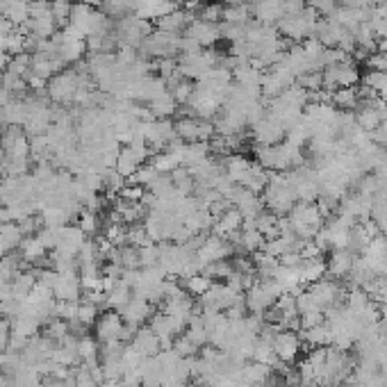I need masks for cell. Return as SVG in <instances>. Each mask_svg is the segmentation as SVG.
Listing matches in <instances>:
<instances>
[{
	"label": "cell",
	"mask_w": 387,
	"mask_h": 387,
	"mask_svg": "<svg viewBox=\"0 0 387 387\" xmlns=\"http://www.w3.org/2000/svg\"><path fill=\"white\" fill-rule=\"evenodd\" d=\"M264 200V210L274 212L276 217H288L290 210L298 203L288 174H271L267 187L260 194Z\"/></svg>",
	"instance_id": "1"
},
{
	"label": "cell",
	"mask_w": 387,
	"mask_h": 387,
	"mask_svg": "<svg viewBox=\"0 0 387 387\" xmlns=\"http://www.w3.org/2000/svg\"><path fill=\"white\" fill-rule=\"evenodd\" d=\"M153 27V21L141 19L137 14H128V16L114 21V39H117L119 48H139L155 32Z\"/></svg>",
	"instance_id": "2"
},
{
	"label": "cell",
	"mask_w": 387,
	"mask_h": 387,
	"mask_svg": "<svg viewBox=\"0 0 387 387\" xmlns=\"http://www.w3.org/2000/svg\"><path fill=\"white\" fill-rule=\"evenodd\" d=\"M319 14L312 7H305L296 14H285V16L276 23V30L281 37H285L292 44H301L312 37V27L317 25Z\"/></svg>",
	"instance_id": "3"
},
{
	"label": "cell",
	"mask_w": 387,
	"mask_h": 387,
	"mask_svg": "<svg viewBox=\"0 0 387 387\" xmlns=\"http://www.w3.org/2000/svg\"><path fill=\"white\" fill-rule=\"evenodd\" d=\"M324 87L326 91H338L342 87H355L357 82H360V71L355 69V62L353 57H349L347 62H340V64H331V67H326L324 71Z\"/></svg>",
	"instance_id": "4"
},
{
	"label": "cell",
	"mask_w": 387,
	"mask_h": 387,
	"mask_svg": "<svg viewBox=\"0 0 387 387\" xmlns=\"http://www.w3.org/2000/svg\"><path fill=\"white\" fill-rule=\"evenodd\" d=\"M53 48H55V55L60 57V62L67 67V64H73V62H80L82 55L87 53V41L75 37L73 32H69L67 27L64 30H57L53 37Z\"/></svg>",
	"instance_id": "5"
},
{
	"label": "cell",
	"mask_w": 387,
	"mask_h": 387,
	"mask_svg": "<svg viewBox=\"0 0 387 387\" xmlns=\"http://www.w3.org/2000/svg\"><path fill=\"white\" fill-rule=\"evenodd\" d=\"M148 328L157 335V338H160L162 349H171L178 335H183L185 331H187V324L180 319H176V317H171V314H167V312L157 310L153 317L148 319Z\"/></svg>",
	"instance_id": "6"
},
{
	"label": "cell",
	"mask_w": 387,
	"mask_h": 387,
	"mask_svg": "<svg viewBox=\"0 0 387 387\" xmlns=\"http://www.w3.org/2000/svg\"><path fill=\"white\" fill-rule=\"evenodd\" d=\"M176 134L185 144H194V141H210L214 137V126L212 121L198 119V117H180L174 121Z\"/></svg>",
	"instance_id": "7"
},
{
	"label": "cell",
	"mask_w": 387,
	"mask_h": 387,
	"mask_svg": "<svg viewBox=\"0 0 387 387\" xmlns=\"http://www.w3.org/2000/svg\"><path fill=\"white\" fill-rule=\"evenodd\" d=\"M196 255H198V260L203 262V269H205V264H210V262H219V260L233 257V242L221 237V235L207 233Z\"/></svg>",
	"instance_id": "8"
},
{
	"label": "cell",
	"mask_w": 387,
	"mask_h": 387,
	"mask_svg": "<svg viewBox=\"0 0 387 387\" xmlns=\"http://www.w3.org/2000/svg\"><path fill=\"white\" fill-rule=\"evenodd\" d=\"M124 319H121L119 312L114 310H105L98 314L96 324H94V333H96V340L100 344H107V342H119L121 338V331H124Z\"/></svg>",
	"instance_id": "9"
},
{
	"label": "cell",
	"mask_w": 387,
	"mask_h": 387,
	"mask_svg": "<svg viewBox=\"0 0 387 387\" xmlns=\"http://www.w3.org/2000/svg\"><path fill=\"white\" fill-rule=\"evenodd\" d=\"M269 178H271V174H269L267 169L260 167V164H257L255 160H250L248 167L244 169V171H239V174L233 178V183L239 185V187H244V189H248V191L262 194L264 187H267Z\"/></svg>",
	"instance_id": "10"
},
{
	"label": "cell",
	"mask_w": 387,
	"mask_h": 387,
	"mask_svg": "<svg viewBox=\"0 0 387 387\" xmlns=\"http://www.w3.org/2000/svg\"><path fill=\"white\" fill-rule=\"evenodd\" d=\"M301 349H303V340L298 333L294 331H278L274 338V353L278 355V360L294 364V360L298 357Z\"/></svg>",
	"instance_id": "11"
},
{
	"label": "cell",
	"mask_w": 387,
	"mask_h": 387,
	"mask_svg": "<svg viewBox=\"0 0 387 387\" xmlns=\"http://www.w3.org/2000/svg\"><path fill=\"white\" fill-rule=\"evenodd\" d=\"M183 37L196 41L200 48H212V46L221 39V34H219V23H207V21L194 19L191 23L187 25V30H185Z\"/></svg>",
	"instance_id": "12"
},
{
	"label": "cell",
	"mask_w": 387,
	"mask_h": 387,
	"mask_svg": "<svg viewBox=\"0 0 387 387\" xmlns=\"http://www.w3.org/2000/svg\"><path fill=\"white\" fill-rule=\"evenodd\" d=\"M248 10L253 14V19L264 25H276L285 16L283 0H250Z\"/></svg>",
	"instance_id": "13"
},
{
	"label": "cell",
	"mask_w": 387,
	"mask_h": 387,
	"mask_svg": "<svg viewBox=\"0 0 387 387\" xmlns=\"http://www.w3.org/2000/svg\"><path fill=\"white\" fill-rule=\"evenodd\" d=\"M196 19L189 10H180V7H176L174 12L164 14V16H160L157 21H153L155 30L160 32H167V34H185V30H187V25L191 23V21Z\"/></svg>",
	"instance_id": "14"
},
{
	"label": "cell",
	"mask_w": 387,
	"mask_h": 387,
	"mask_svg": "<svg viewBox=\"0 0 387 387\" xmlns=\"http://www.w3.org/2000/svg\"><path fill=\"white\" fill-rule=\"evenodd\" d=\"M153 314H155V307L150 301L132 296V301L124 307V312H121V319H124V324H128V326L139 328V326H144Z\"/></svg>",
	"instance_id": "15"
},
{
	"label": "cell",
	"mask_w": 387,
	"mask_h": 387,
	"mask_svg": "<svg viewBox=\"0 0 387 387\" xmlns=\"http://www.w3.org/2000/svg\"><path fill=\"white\" fill-rule=\"evenodd\" d=\"M353 262H355V255H351L347 248H333L331 257L326 260V276L340 283L349 276Z\"/></svg>",
	"instance_id": "16"
},
{
	"label": "cell",
	"mask_w": 387,
	"mask_h": 387,
	"mask_svg": "<svg viewBox=\"0 0 387 387\" xmlns=\"http://www.w3.org/2000/svg\"><path fill=\"white\" fill-rule=\"evenodd\" d=\"M53 294L57 301H80L82 296V283L78 271H69V274L57 276V283L53 288Z\"/></svg>",
	"instance_id": "17"
},
{
	"label": "cell",
	"mask_w": 387,
	"mask_h": 387,
	"mask_svg": "<svg viewBox=\"0 0 387 387\" xmlns=\"http://www.w3.org/2000/svg\"><path fill=\"white\" fill-rule=\"evenodd\" d=\"M64 69V64L60 62V57L55 53H32L30 62V73L41 78V80H50L53 75H57Z\"/></svg>",
	"instance_id": "18"
},
{
	"label": "cell",
	"mask_w": 387,
	"mask_h": 387,
	"mask_svg": "<svg viewBox=\"0 0 387 387\" xmlns=\"http://www.w3.org/2000/svg\"><path fill=\"white\" fill-rule=\"evenodd\" d=\"M130 347L137 351L141 357H155L162 351V342L148 326H139L137 331H134Z\"/></svg>",
	"instance_id": "19"
},
{
	"label": "cell",
	"mask_w": 387,
	"mask_h": 387,
	"mask_svg": "<svg viewBox=\"0 0 387 387\" xmlns=\"http://www.w3.org/2000/svg\"><path fill=\"white\" fill-rule=\"evenodd\" d=\"M242 224H244L242 214L235 210V207H228V210H224L221 214H217V217H214L212 233L214 235H221V237H226V239H231L235 233L242 231Z\"/></svg>",
	"instance_id": "20"
},
{
	"label": "cell",
	"mask_w": 387,
	"mask_h": 387,
	"mask_svg": "<svg viewBox=\"0 0 387 387\" xmlns=\"http://www.w3.org/2000/svg\"><path fill=\"white\" fill-rule=\"evenodd\" d=\"M84 242H87V235L82 233L80 226H64V228H60V239H57L55 250H62V253H69V255H78Z\"/></svg>",
	"instance_id": "21"
},
{
	"label": "cell",
	"mask_w": 387,
	"mask_h": 387,
	"mask_svg": "<svg viewBox=\"0 0 387 387\" xmlns=\"http://www.w3.org/2000/svg\"><path fill=\"white\" fill-rule=\"evenodd\" d=\"M176 7V0H134V14L148 21H157L164 14L174 12Z\"/></svg>",
	"instance_id": "22"
},
{
	"label": "cell",
	"mask_w": 387,
	"mask_h": 387,
	"mask_svg": "<svg viewBox=\"0 0 387 387\" xmlns=\"http://www.w3.org/2000/svg\"><path fill=\"white\" fill-rule=\"evenodd\" d=\"M183 224L189 228L194 235H200V233H210V228L214 226V214L210 212V207L205 205H198L196 210L189 212L187 217L183 219Z\"/></svg>",
	"instance_id": "23"
},
{
	"label": "cell",
	"mask_w": 387,
	"mask_h": 387,
	"mask_svg": "<svg viewBox=\"0 0 387 387\" xmlns=\"http://www.w3.org/2000/svg\"><path fill=\"white\" fill-rule=\"evenodd\" d=\"M269 371H271V367H267V364H262V362H257V360H248L242 367L239 381L246 385V387H264Z\"/></svg>",
	"instance_id": "24"
},
{
	"label": "cell",
	"mask_w": 387,
	"mask_h": 387,
	"mask_svg": "<svg viewBox=\"0 0 387 387\" xmlns=\"http://www.w3.org/2000/svg\"><path fill=\"white\" fill-rule=\"evenodd\" d=\"M326 276V260L324 257H305L303 264L298 267V278H301V285H312L321 281V278Z\"/></svg>",
	"instance_id": "25"
},
{
	"label": "cell",
	"mask_w": 387,
	"mask_h": 387,
	"mask_svg": "<svg viewBox=\"0 0 387 387\" xmlns=\"http://www.w3.org/2000/svg\"><path fill=\"white\" fill-rule=\"evenodd\" d=\"M212 155L210 144L207 141H194V144H185L180 150V164L187 169H194L196 164L205 162Z\"/></svg>",
	"instance_id": "26"
},
{
	"label": "cell",
	"mask_w": 387,
	"mask_h": 387,
	"mask_svg": "<svg viewBox=\"0 0 387 387\" xmlns=\"http://www.w3.org/2000/svg\"><path fill=\"white\" fill-rule=\"evenodd\" d=\"M141 164H146L144 160H141V157L134 153V150L130 148V146H124L119 150V155H117V164H114V169L119 171L121 176L124 178H128V180H130V178L137 174V169L141 167Z\"/></svg>",
	"instance_id": "27"
},
{
	"label": "cell",
	"mask_w": 387,
	"mask_h": 387,
	"mask_svg": "<svg viewBox=\"0 0 387 387\" xmlns=\"http://www.w3.org/2000/svg\"><path fill=\"white\" fill-rule=\"evenodd\" d=\"M132 288H128V285L121 281L117 283L110 292H105V305H107V310H114V312H124V307L130 303L132 301Z\"/></svg>",
	"instance_id": "28"
},
{
	"label": "cell",
	"mask_w": 387,
	"mask_h": 387,
	"mask_svg": "<svg viewBox=\"0 0 387 387\" xmlns=\"http://www.w3.org/2000/svg\"><path fill=\"white\" fill-rule=\"evenodd\" d=\"M21 242H23V233H21L19 224H5L3 231H0V260L14 253Z\"/></svg>",
	"instance_id": "29"
},
{
	"label": "cell",
	"mask_w": 387,
	"mask_h": 387,
	"mask_svg": "<svg viewBox=\"0 0 387 387\" xmlns=\"http://www.w3.org/2000/svg\"><path fill=\"white\" fill-rule=\"evenodd\" d=\"M41 328V321L34 317L32 312H21L19 317L12 319V333L21 335V338H34Z\"/></svg>",
	"instance_id": "30"
},
{
	"label": "cell",
	"mask_w": 387,
	"mask_h": 387,
	"mask_svg": "<svg viewBox=\"0 0 387 387\" xmlns=\"http://www.w3.org/2000/svg\"><path fill=\"white\" fill-rule=\"evenodd\" d=\"M146 107H148V112L153 114V119H171L178 112L176 98L171 96L169 91H164L162 96H157L155 100H150Z\"/></svg>",
	"instance_id": "31"
},
{
	"label": "cell",
	"mask_w": 387,
	"mask_h": 387,
	"mask_svg": "<svg viewBox=\"0 0 387 387\" xmlns=\"http://www.w3.org/2000/svg\"><path fill=\"white\" fill-rule=\"evenodd\" d=\"M357 103H360V96H357V87H342L338 91H333L331 105L335 107V110L355 112Z\"/></svg>",
	"instance_id": "32"
},
{
	"label": "cell",
	"mask_w": 387,
	"mask_h": 387,
	"mask_svg": "<svg viewBox=\"0 0 387 387\" xmlns=\"http://www.w3.org/2000/svg\"><path fill=\"white\" fill-rule=\"evenodd\" d=\"M16 250L25 260V264H34L48 255V250L41 246V242L37 239V235H34V237H23V242H21V246Z\"/></svg>",
	"instance_id": "33"
},
{
	"label": "cell",
	"mask_w": 387,
	"mask_h": 387,
	"mask_svg": "<svg viewBox=\"0 0 387 387\" xmlns=\"http://www.w3.org/2000/svg\"><path fill=\"white\" fill-rule=\"evenodd\" d=\"M78 221H80V228H82V233L87 235V239H96L100 231H103V217H100V212L96 210H82Z\"/></svg>",
	"instance_id": "34"
},
{
	"label": "cell",
	"mask_w": 387,
	"mask_h": 387,
	"mask_svg": "<svg viewBox=\"0 0 387 387\" xmlns=\"http://www.w3.org/2000/svg\"><path fill=\"white\" fill-rule=\"evenodd\" d=\"M37 288V276H34V271H21V274L14 278L12 283V294L21 301H25L30 296V292Z\"/></svg>",
	"instance_id": "35"
},
{
	"label": "cell",
	"mask_w": 387,
	"mask_h": 387,
	"mask_svg": "<svg viewBox=\"0 0 387 387\" xmlns=\"http://www.w3.org/2000/svg\"><path fill=\"white\" fill-rule=\"evenodd\" d=\"M41 219H44V228H64L69 226L71 221V214L67 210H62V207H46V210H41Z\"/></svg>",
	"instance_id": "36"
},
{
	"label": "cell",
	"mask_w": 387,
	"mask_h": 387,
	"mask_svg": "<svg viewBox=\"0 0 387 387\" xmlns=\"http://www.w3.org/2000/svg\"><path fill=\"white\" fill-rule=\"evenodd\" d=\"M224 10L226 7L219 3V0H212V3H200L196 10V19L207 21V23H221L224 21Z\"/></svg>",
	"instance_id": "37"
},
{
	"label": "cell",
	"mask_w": 387,
	"mask_h": 387,
	"mask_svg": "<svg viewBox=\"0 0 387 387\" xmlns=\"http://www.w3.org/2000/svg\"><path fill=\"white\" fill-rule=\"evenodd\" d=\"M183 283V288L187 290L191 296H203V294L210 290V285H212V278H207L205 274H194V276H189V278H185V281H180Z\"/></svg>",
	"instance_id": "38"
},
{
	"label": "cell",
	"mask_w": 387,
	"mask_h": 387,
	"mask_svg": "<svg viewBox=\"0 0 387 387\" xmlns=\"http://www.w3.org/2000/svg\"><path fill=\"white\" fill-rule=\"evenodd\" d=\"M71 10H73V3H71V0H55V3H50V12H53V21L57 27L69 25Z\"/></svg>",
	"instance_id": "39"
},
{
	"label": "cell",
	"mask_w": 387,
	"mask_h": 387,
	"mask_svg": "<svg viewBox=\"0 0 387 387\" xmlns=\"http://www.w3.org/2000/svg\"><path fill=\"white\" fill-rule=\"evenodd\" d=\"M171 349H174L176 353H180L183 357H196L200 353V347L189 338L187 331H185L183 335H178V338L174 340V347H171Z\"/></svg>",
	"instance_id": "40"
},
{
	"label": "cell",
	"mask_w": 387,
	"mask_h": 387,
	"mask_svg": "<svg viewBox=\"0 0 387 387\" xmlns=\"http://www.w3.org/2000/svg\"><path fill=\"white\" fill-rule=\"evenodd\" d=\"M253 19L248 5H239V7H226L224 10V23H233V25H246L248 21Z\"/></svg>",
	"instance_id": "41"
},
{
	"label": "cell",
	"mask_w": 387,
	"mask_h": 387,
	"mask_svg": "<svg viewBox=\"0 0 387 387\" xmlns=\"http://www.w3.org/2000/svg\"><path fill=\"white\" fill-rule=\"evenodd\" d=\"M30 62H32V55L30 53H19V55H12V60L10 64H7V73H14V75H19V78H25V73L30 71Z\"/></svg>",
	"instance_id": "42"
},
{
	"label": "cell",
	"mask_w": 387,
	"mask_h": 387,
	"mask_svg": "<svg viewBox=\"0 0 387 387\" xmlns=\"http://www.w3.org/2000/svg\"><path fill=\"white\" fill-rule=\"evenodd\" d=\"M126 237H128V244L130 246H146V244H150V237L146 233L144 224H132V226H126Z\"/></svg>",
	"instance_id": "43"
},
{
	"label": "cell",
	"mask_w": 387,
	"mask_h": 387,
	"mask_svg": "<svg viewBox=\"0 0 387 387\" xmlns=\"http://www.w3.org/2000/svg\"><path fill=\"white\" fill-rule=\"evenodd\" d=\"M19 228H21V233H23V237H34L39 231H44V219H41L39 212L30 214V217L19 221Z\"/></svg>",
	"instance_id": "44"
},
{
	"label": "cell",
	"mask_w": 387,
	"mask_h": 387,
	"mask_svg": "<svg viewBox=\"0 0 387 387\" xmlns=\"http://www.w3.org/2000/svg\"><path fill=\"white\" fill-rule=\"evenodd\" d=\"M296 84L298 87H303L305 91H310V94H314V91H319L321 87H324V73H321V71L305 73V75L296 78Z\"/></svg>",
	"instance_id": "45"
},
{
	"label": "cell",
	"mask_w": 387,
	"mask_h": 387,
	"mask_svg": "<svg viewBox=\"0 0 387 387\" xmlns=\"http://www.w3.org/2000/svg\"><path fill=\"white\" fill-rule=\"evenodd\" d=\"M78 305H80V301H57L55 303V317L64 319V321L75 319L78 317Z\"/></svg>",
	"instance_id": "46"
},
{
	"label": "cell",
	"mask_w": 387,
	"mask_h": 387,
	"mask_svg": "<svg viewBox=\"0 0 387 387\" xmlns=\"http://www.w3.org/2000/svg\"><path fill=\"white\" fill-rule=\"evenodd\" d=\"M98 314H100V307L94 305V303H87V301H80V305H78V317L75 319H80L82 324H96V319H98Z\"/></svg>",
	"instance_id": "47"
},
{
	"label": "cell",
	"mask_w": 387,
	"mask_h": 387,
	"mask_svg": "<svg viewBox=\"0 0 387 387\" xmlns=\"http://www.w3.org/2000/svg\"><path fill=\"white\" fill-rule=\"evenodd\" d=\"M157 260H160V246L155 242L146 244V246L139 248V262L141 267H155Z\"/></svg>",
	"instance_id": "48"
},
{
	"label": "cell",
	"mask_w": 387,
	"mask_h": 387,
	"mask_svg": "<svg viewBox=\"0 0 387 387\" xmlns=\"http://www.w3.org/2000/svg\"><path fill=\"white\" fill-rule=\"evenodd\" d=\"M307 7H312V10L317 12L321 19L333 16V12L338 10V5H335V0H307Z\"/></svg>",
	"instance_id": "49"
},
{
	"label": "cell",
	"mask_w": 387,
	"mask_h": 387,
	"mask_svg": "<svg viewBox=\"0 0 387 387\" xmlns=\"http://www.w3.org/2000/svg\"><path fill=\"white\" fill-rule=\"evenodd\" d=\"M48 16H53L50 3H46V0H30V19H48Z\"/></svg>",
	"instance_id": "50"
},
{
	"label": "cell",
	"mask_w": 387,
	"mask_h": 387,
	"mask_svg": "<svg viewBox=\"0 0 387 387\" xmlns=\"http://www.w3.org/2000/svg\"><path fill=\"white\" fill-rule=\"evenodd\" d=\"M10 32H14V25L0 14V37H5V34H10Z\"/></svg>",
	"instance_id": "51"
},
{
	"label": "cell",
	"mask_w": 387,
	"mask_h": 387,
	"mask_svg": "<svg viewBox=\"0 0 387 387\" xmlns=\"http://www.w3.org/2000/svg\"><path fill=\"white\" fill-rule=\"evenodd\" d=\"M224 7H239V5H248L250 0H219Z\"/></svg>",
	"instance_id": "52"
},
{
	"label": "cell",
	"mask_w": 387,
	"mask_h": 387,
	"mask_svg": "<svg viewBox=\"0 0 387 387\" xmlns=\"http://www.w3.org/2000/svg\"><path fill=\"white\" fill-rule=\"evenodd\" d=\"M376 53H385V55H387V37H385V39H378V44H376Z\"/></svg>",
	"instance_id": "53"
},
{
	"label": "cell",
	"mask_w": 387,
	"mask_h": 387,
	"mask_svg": "<svg viewBox=\"0 0 387 387\" xmlns=\"http://www.w3.org/2000/svg\"><path fill=\"white\" fill-rule=\"evenodd\" d=\"M378 312H381V319H378V321H383V324H387V303H381V305H378Z\"/></svg>",
	"instance_id": "54"
},
{
	"label": "cell",
	"mask_w": 387,
	"mask_h": 387,
	"mask_svg": "<svg viewBox=\"0 0 387 387\" xmlns=\"http://www.w3.org/2000/svg\"><path fill=\"white\" fill-rule=\"evenodd\" d=\"M378 98L383 100V103H387V78H385V82H383V87L378 89Z\"/></svg>",
	"instance_id": "55"
},
{
	"label": "cell",
	"mask_w": 387,
	"mask_h": 387,
	"mask_svg": "<svg viewBox=\"0 0 387 387\" xmlns=\"http://www.w3.org/2000/svg\"><path fill=\"white\" fill-rule=\"evenodd\" d=\"M75 3H80V5H89V7H100V5H103V0H75Z\"/></svg>",
	"instance_id": "56"
},
{
	"label": "cell",
	"mask_w": 387,
	"mask_h": 387,
	"mask_svg": "<svg viewBox=\"0 0 387 387\" xmlns=\"http://www.w3.org/2000/svg\"><path fill=\"white\" fill-rule=\"evenodd\" d=\"M374 174H378V176L385 178V180H387V162H385V164H381V167H378V169L374 171Z\"/></svg>",
	"instance_id": "57"
},
{
	"label": "cell",
	"mask_w": 387,
	"mask_h": 387,
	"mask_svg": "<svg viewBox=\"0 0 387 387\" xmlns=\"http://www.w3.org/2000/svg\"><path fill=\"white\" fill-rule=\"evenodd\" d=\"M176 3H185V5H189V3H194V0H176Z\"/></svg>",
	"instance_id": "58"
},
{
	"label": "cell",
	"mask_w": 387,
	"mask_h": 387,
	"mask_svg": "<svg viewBox=\"0 0 387 387\" xmlns=\"http://www.w3.org/2000/svg\"><path fill=\"white\" fill-rule=\"evenodd\" d=\"M46 3H55V0H46Z\"/></svg>",
	"instance_id": "59"
}]
</instances>
